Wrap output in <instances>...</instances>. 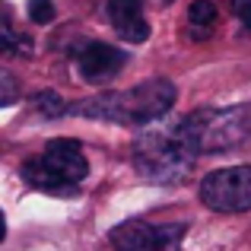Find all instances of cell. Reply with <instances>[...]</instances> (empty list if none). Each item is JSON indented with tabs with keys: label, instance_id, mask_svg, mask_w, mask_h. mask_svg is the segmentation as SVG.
Here are the masks:
<instances>
[{
	"label": "cell",
	"instance_id": "cell-1",
	"mask_svg": "<svg viewBox=\"0 0 251 251\" xmlns=\"http://www.w3.org/2000/svg\"><path fill=\"white\" fill-rule=\"evenodd\" d=\"M175 86L169 80H147L137 83L127 92H105V96H92L89 102L74 105L70 111L86 118H102V121L115 124H153L175 105Z\"/></svg>",
	"mask_w": 251,
	"mask_h": 251
},
{
	"label": "cell",
	"instance_id": "cell-2",
	"mask_svg": "<svg viewBox=\"0 0 251 251\" xmlns=\"http://www.w3.org/2000/svg\"><path fill=\"white\" fill-rule=\"evenodd\" d=\"M130 159H134V169L147 181L175 184L188 178V172L194 169L197 153L191 150V143L181 137V130L175 124V127H153L147 134H140L134 140Z\"/></svg>",
	"mask_w": 251,
	"mask_h": 251
},
{
	"label": "cell",
	"instance_id": "cell-3",
	"mask_svg": "<svg viewBox=\"0 0 251 251\" xmlns=\"http://www.w3.org/2000/svg\"><path fill=\"white\" fill-rule=\"evenodd\" d=\"M86 175H89V162L80 143L67 137L45 143L42 153L23 162V181L51 197H74Z\"/></svg>",
	"mask_w": 251,
	"mask_h": 251
},
{
	"label": "cell",
	"instance_id": "cell-4",
	"mask_svg": "<svg viewBox=\"0 0 251 251\" xmlns=\"http://www.w3.org/2000/svg\"><path fill=\"white\" fill-rule=\"evenodd\" d=\"M181 137L201 153H229L239 150L251 137V105H232V108H197L178 121Z\"/></svg>",
	"mask_w": 251,
	"mask_h": 251
},
{
	"label": "cell",
	"instance_id": "cell-5",
	"mask_svg": "<svg viewBox=\"0 0 251 251\" xmlns=\"http://www.w3.org/2000/svg\"><path fill=\"white\" fill-rule=\"evenodd\" d=\"M188 226L175 220H127L108 232L115 251H181Z\"/></svg>",
	"mask_w": 251,
	"mask_h": 251
},
{
	"label": "cell",
	"instance_id": "cell-6",
	"mask_svg": "<svg viewBox=\"0 0 251 251\" xmlns=\"http://www.w3.org/2000/svg\"><path fill=\"white\" fill-rule=\"evenodd\" d=\"M203 207L216 213H245L251 210V166H232L210 172L201 181Z\"/></svg>",
	"mask_w": 251,
	"mask_h": 251
},
{
	"label": "cell",
	"instance_id": "cell-7",
	"mask_svg": "<svg viewBox=\"0 0 251 251\" xmlns=\"http://www.w3.org/2000/svg\"><path fill=\"white\" fill-rule=\"evenodd\" d=\"M74 61H76V70H80V76L86 83L102 86L121 74V67L127 64V54L121 48H115V45H105V42H83L74 51Z\"/></svg>",
	"mask_w": 251,
	"mask_h": 251
},
{
	"label": "cell",
	"instance_id": "cell-8",
	"mask_svg": "<svg viewBox=\"0 0 251 251\" xmlns=\"http://www.w3.org/2000/svg\"><path fill=\"white\" fill-rule=\"evenodd\" d=\"M105 16H108L111 29L127 45H137V42L150 38V23L143 16V0H108L105 3Z\"/></svg>",
	"mask_w": 251,
	"mask_h": 251
},
{
	"label": "cell",
	"instance_id": "cell-9",
	"mask_svg": "<svg viewBox=\"0 0 251 251\" xmlns=\"http://www.w3.org/2000/svg\"><path fill=\"white\" fill-rule=\"evenodd\" d=\"M188 25L194 38H207L210 29L216 25V3L213 0H194L188 10Z\"/></svg>",
	"mask_w": 251,
	"mask_h": 251
},
{
	"label": "cell",
	"instance_id": "cell-10",
	"mask_svg": "<svg viewBox=\"0 0 251 251\" xmlns=\"http://www.w3.org/2000/svg\"><path fill=\"white\" fill-rule=\"evenodd\" d=\"M29 19L38 25L54 19V0H29Z\"/></svg>",
	"mask_w": 251,
	"mask_h": 251
},
{
	"label": "cell",
	"instance_id": "cell-11",
	"mask_svg": "<svg viewBox=\"0 0 251 251\" xmlns=\"http://www.w3.org/2000/svg\"><path fill=\"white\" fill-rule=\"evenodd\" d=\"M35 105L45 111V115H61V111H64V102H61V96H57V92H38V96H35Z\"/></svg>",
	"mask_w": 251,
	"mask_h": 251
},
{
	"label": "cell",
	"instance_id": "cell-12",
	"mask_svg": "<svg viewBox=\"0 0 251 251\" xmlns=\"http://www.w3.org/2000/svg\"><path fill=\"white\" fill-rule=\"evenodd\" d=\"M232 10H235V16L251 29V0H232Z\"/></svg>",
	"mask_w": 251,
	"mask_h": 251
},
{
	"label": "cell",
	"instance_id": "cell-13",
	"mask_svg": "<svg viewBox=\"0 0 251 251\" xmlns=\"http://www.w3.org/2000/svg\"><path fill=\"white\" fill-rule=\"evenodd\" d=\"M13 99H16L13 80H10V74H3V105H13Z\"/></svg>",
	"mask_w": 251,
	"mask_h": 251
}]
</instances>
